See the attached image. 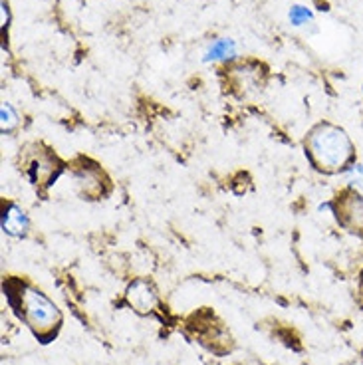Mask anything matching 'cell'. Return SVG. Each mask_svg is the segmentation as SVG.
<instances>
[{"mask_svg": "<svg viewBox=\"0 0 363 365\" xmlns=\"http://www.w3.org/2000/svg\"><path fill=\"white\" fill-rule=\"evenodd\" d=\"M4 290L9 292L12 308L20 318H24L36 336L46 339L56 334L60 326V312L54 306V302L48 300L44 294L32 288L30 284L19 280H10L9 284H4Z\"/></svg>", "mask_w": 363, "mask_h": 365, "instance_id": "6da1fadb", "label": "cell"}, {"mask_svg": "<svg viewBox=\"0 0 363 365\" xmlns=\"http://www.w3.org/2000/svg\"><path fill=\"white\" fill-rule=\"evenodd\" d=\"M306 153L316 169L324 173H336L352 161L354 145L342 128L319 123L306 137Z\"/></svg>", "mask_w": 363, "mask_h": 365, "instance_id": "7a4b0ae2", "label": "cell"}, {"mask_svg": "<svg viewBox=\"0 0 363 365\" xmlns=\"http://www.w3.org/2000/svg\"><path fill=\"white\" fill-rule=\"evenodd\" d=\"M334 212L337 222L349 230L363 235V195L355 189H345L334 201Z\"/></svg>", "mask_w": 363, "mask_h": 365, "instance_id": "3957f363", "label": "cell"}, {"mask_svg": "<svg viewBox=\"0 0 363 365\" xmlns=\"http://www.w3.org/2000/svg\"><path fill=\"white\" fill-rule=\"evenodd\" d=\"M128 302L141 314L151 312L157 306V294L155 288L147 280H136L129 286L128 290Z\"/></svg>", "mask_w": 363, "mask_h": 365, "instance_id": "277c9868", "label": "cell"}, {"mask_svg": "<svg viewBox=\"0 0 363 365\" xmlns=\"http://www.w3.org/2000/svg\"><path fill=\"white\" fill-rule=\"evenodd\" d=\"M26 228L28 219L24 210L16 205H12V202H6L4 210H2V230L10 237H22L26 232Z\"/></svg>", "mask_w": 363, "mask_h": 365, "instance_id": "5b68a950", "label": "cell"}, {"mask_svg": "<svg viewBox=\"0 0 363 365\" xmlns=\"http://www.w3.org/2000/svg\"><path fill=\"white\" fill-rule=\"evenodd\" d=\"M230 56H235V44L232 40H217L209 46V50L205 52V60H213V62H218V60H227Z\"/></svg>", "mask_w": 363, "mask_h": 365, "instance_id": "8992f818", "label": "cell"}, {"mask_svg": "<svg viewBox=\"0 0 363 365\" xmlns=\"http://www.w3.org/2000/svg\"><path fill=\"white\" fill-rule=\"evenodd\" d=\"M16 123H19V118H16V113L12 110V106L9 103H2V131H10V129L16 128Z\"/></svg>", "mask_w": 363, "mask_h": 365, "instance_id": "52a82bcc", "label": "cell"}, {"mask_svg": "<svg viewBox=\"0 0 363 365\" xmlns=\"http://www.w3.org/2000/svg\"><path fill=\"white\" fill-rule=\"evenodd\" d=\"M347 179L355 187V191H363V165L355 163L347 169Z\"/></svg>", "mask_w": 363, "mask_h": 365, "instance_id": "ba28073f", "label": "cell"}, {"mask_svg": "<svg viewBox=\"0 0 363 365\" xmlns=\"http://www.w3.org/2000/svg\"><path fill=\"white\" fill-rule=\"evenodd\" d=\"M312 19V12L308 9H304V6H294L290 10V20L292 24H296V26H302L304 22H308Z\"/></svg>", "mask_w": 363, "mask_h": 365, "instance_id": "9c48e42d", "label": "cell"}]
</instances>
